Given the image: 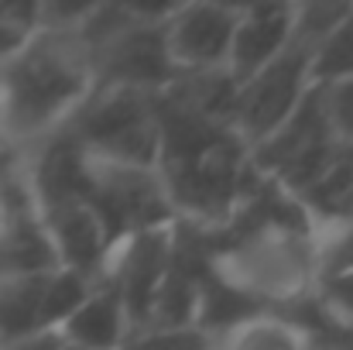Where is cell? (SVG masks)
<instances>
[{
  "label": "cell",
  "instance_id": "3",
  "mask_svg": "<svg viewBox=\"0 0 353 350\" xmlns=\"http://www.w3.org/2000/svg\"><path fill=\"white\" fill-rule=\"evenodd\" d=\"M206 264L236 289L281 306L305 295L319 271V237L309 224L227 220L206 231Z\"/></svg>",
  "mask_w": 353,
  "mask_h": 350
},
{
  "label": "cell",
  "instance_id": "11",
  "mask_svg": "<svg viewBox=\"0 0 353 350\" xmlns=\"http://www.w3.org/2000/svg\"><path fill=\"white\" fill-rule=\"evenodd\" d=\"M292 0H254L236 14L230 52H227V72L236 83H243L250 72H257L268 59H274L288 38H292Z\"/></svg>",
  "mask_w": 353,
  "mask_h": 350
},
{
  "label": "cell",
  "instance_id": "7",
  "mask_svg": "<svg viewBox=\"0 0 353 350\" xmlns=\"http://www.w3.org/2000/svg\"><path fill=\"white\" fill-rule=\"evenodd\" d=\"M312 83V41H302L295 35L274 59H268L257 72L236 83L230 124L247 141V148L292 114Z\"/></svg>",
  "mask_w": 353,
  "mask_h": 350
},
{
  "label": "cell",
  "instance_id": "18",
  "mask_svg": "<svg viewBox=\"0 0 353 350\" xmlns=\"http://www.w3.org/2000/svg\"><path fill=\"white\" fill-rule=\"evenodd\" d=\"M350 7L353 0H292V35L316 45Z\"/></svg>",
  "mask_w": 353,
  "mask_h": 350
},
{
  "label": "cell",
  "instance_id": "17",
  "mask_svg": "<svg viewBox=\"0 0 353 350\" xmlns=\"http://www.w3.org/2000/svg\"><path fill=\"white\" fill-rule=\"evenodd\" d=\"M353 72V7L312 45V79H340Z\"/></svg>",
  "mask_w": 353,
  "mask_h": 350
},
{
  "label": "cell",
  "instance_id": "13",
  "mask_svg": "<svg viewBox=\"0 0 353 350\" xmlns=\"http://www.w3.org/2000/svg\"><path fill=\"white\" fill-rule=\"evenodd\" d=\"M62 344L65 347H79V350H117L127 347V309L120 292L100 278V285L72 309V316L59 327Z\"/></svg>",
  "mask_w": 353,
  "mask_h": 350
},
{
  "label": "cell",
  "instance_id": "8",
  "mask_svg": "<svg viewBox=\"0 0 353 350\" xmlns=\"http://www.w3.org/2000/svg\"><path fill=\"white\" fill-rule=\"evenodd\" d=\"M172 233H175V220L134 231L107 247L103 282H110L123 299L127 323H130L127 347L151 320V302H154V292H158L168 257H172Z\"/></svg>",
  "mask_w": 353,
  "mask_h": 350
},
{
  "label": "cell",
  "instance_id": "23",
  "mask_svg": "<svg viewBox=\"0 0 353 350\" xmlns=\"http://www.w3.org/2000/svg\"><path fill=\"white\" fill-rule=\"evenodd\" d=\"M0 17H14L34 28V0H0Z\"/></svg>",
  "mask_w": 353,
  "mask_h": 350
},
{
  "label": "cell",
  "instance_id": "4",
  "mask_svg": "<svg viewBox=\"0 0 353 350\" xmlns=\"http://www.w3.org/2000/svg\"><path fill=\"white\" fill-rule=\"evenodd\" d=\"M76 31L90 52L93 86L161 90L182 72L168 55L165 21H134L110 3H100Z\"/></svg>",
  "mask_w": 353,
  "mask_h": 350
},
{
  "label": "cell",
  "instance_id": "14",
  "mask_svg": "<svg viewBox=\"0 0 353 350\" xmlns=\"http://www.w3.org/2000/svg\"><path fill=\"white\" fill-rule=\"evenodd\" d=\"M48 271L0 275V347L3 350H21V344L34 330H41V289Z\"/></svg>",
  "mask_w": 353,
  "mask_h": 350
},
{
  "label": "cell",
  "instance_id": "20",
  "mask_svg": "<svg viewBox=\"0 0 353 350\" xmlns=\"http://www.w3.org/2000/svg\"><path fill=\"white\" fill-rule=\"evenodd\" d=\"M323 104H326L333 134L343 141H353V72L323 83Z\"/></svg>",
  "mask_w": 353,
  "mask_h": 350
},
{
  "label": "cell",
  "instance_id": "9",
  "mask_svg": "<svg viewBox=\"0 0 353 350\" xmlns=\"http://www.w3.org/2000/svg\"><path fill=\"white\" fill-rule=\"evenodd\" d=\"M236 10L213 0H185L165 21L168 55L179 69H216L227 66Z\"/></svg>",
  "mask_w": 353,
  "mask_h": 350
},
{
  "label": "cell",
  "instance_id": "24",
  "mask_svg": "<svg viewBox=\"0 0 353 350\" xmlns=\"http://www.w3.org/2000/svg\"><path fill=\"white\" fill-rule=\"evenodd\" d=\"M213 3H220V7H230V10H236V14H240V10H243V7H250L254 0H213Z\"/></svg>",
  "mask_w": 353,
  "mask_h": 350
},
{
  "label": "cell",
  "instance_id": "1",
  "mask_svg": "<svg viewBox=\"0 0 353 350\" xmlns=\"http://www.w3.org/2000/svg\"><path fill=\"white\" fill-rule=\"evenodd\" d=\"M158 97V158L154 168L179 220L196 227H223L240 203L247 172V141L234 124L192 110L168 93Z\"/></svg>",
  "mask_w": 353,
  "mask_h": 350
},
{
  "label": "cell",
  "instance_id": "6",
  "mask_svg": "<svg viewBox=\"0 0 353 350\" xmlns=\"http://www.w3.org/2000/svg\"><path fill=\"white\" fill-rule=\"evenodd\" d=\"M83 203H90L93 213L100 217L107 244H114L134 231L175 220V206H172L154 165L110 162L93 151H90V165H86Z\"/></svg>",
  "mask_w": 353,
  "mask_h": 350
},
{
  "label": "cell",
  "instance_id": "21",
  "mask_svg": "<svg viewBox=\"0 0 353 350\" xmlns=\"http://www.w3.org/2000/svg\"><path fill=\"white\" fill-rule=\"evenodd\" d=\"M134 21H168L185 0H103Z\"/></svg>",
  "mask_w": 353,
  "mask_h": 350
},
{
  "label": "cell",
  "instance_id": "19",
  "mask_svg": "<svg viewBox=\"0 0 353 350\" xmlns=\"http://www.w3.org/2000/svg\"><path fill=\"white\" fill-rule=\"evenodd\" d=\"M103 0H34V28L76 31L86 17L100 10Z\"/></svg>",
  "mask_w": 353,
  "mask_h": 350
},
{
  "label": "cell",
  "instance_id": "15",
  "mask_svg": "<svg viewBox=\"0 0 353 350\" xmlns=\"http://www.w3.org/2000/svg\"><path fill=\"white\" fill-rule=\"evenodd\" d=\"M216 347H234V350H302L312 347L309 333L278 306H268L254 316H247L243 323H236L230 333H223L216 340Z\"/></svg>",
  "mask_w": 353,
  "mask_h": 350
},
{
  "label": "cell",
  "instance_id": "10",
  "mask_svg": "<svg viewBox=\"0 0 353 350\" xmlns=\"http://www.w3.org/2000/svg\"><path fill=\"white\" fill-rule=\"evenodd\" d=\"M326 137H333V127H330L326 104H323V83H312L292 114L247 148V165L254 172L274 179L288 162H295L302 151H309L312 144H319Z\"/></svg>",
  "mask_w": 353,
  "mask_h": 350
},
{
  "label": "cell",
  "instance_id": "2",
  "mask_svg": "<svg viewBox=\"0 0 353 350\" xmlns=\"http://www.w3.org/2000/svg\"><path fill=\"white\" fill-rule=\"evenodd\" d=\"M93 90V66L79 31L31 28L0 62V141L24 148L62 127Z\"/></svg>",
  "mask_w": 353,
  "mask_h": 350
},
{
  "label": "cell",
  "instance_id": "22",
  "mask_svg": "<svg viewBox=\"0 0 353 350\" xmlns=\"http://www.w3.org/2000/svg\"><path fill=\"white\" fill-rule=\"evenodd\" d=\"M28 35H31V24L14 21V17H0V62H7L24 45Z\"/></svg>",
  "mask_w": 353,
  "mask_h": 350
},
{
  "label": "cell",
  "instance_id": "12",
  "mask_svg": "<svg viewBox=\"0 0 353 350\" xmlns=\"http://www.w3.org/2000/svg\"><path fill=\"white\" fill-rule=\"evenodd\" d=\"M41 224L52 237L59 264H69V268L103 278V257H107L110 244H107L103 224L90 203L69 200V203L48 206V210H41Z\"/></svg>",
  "mask_w": 353,
  "mask_h": 350
},
{
  "label": "cell",
  "instance_id": "5",
  "mask_svg": "<svg viewBox=\"0 0 353 350\" xmlns=\"http://www.w3.org/2000/svg\"><path fill=\"white\" fill-rule=\"evenodd\" d=\"M65 127L100 158L154 165L158 158V97L141 86H93Z\"/></svg>",
  "mask_w": 353,
  "mask_h": 350
},
{
  "label": "cell",
  "instance_id": "16",
  "mask_svg": "<svg viewBox=\"0 0 353 350\" xmlns=\"http://www.w3.org/2000/svg\"><path fill=\"white\" fill-rule=\"evenodd\" d=\"M100 285L97 275L69 268V264H55L45 275V289H41V327H62L72 309Z\"/></svg>",
  "mask_w": 353,
  "mask_h": 350
}]
</instances>
